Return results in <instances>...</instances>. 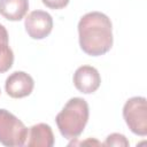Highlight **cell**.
Returning <instances> with one entry per match:
<instances>
[{
  "label": "cell",
  "instance_id": "1",
  "mask_svg": "<svg viewBox=\"0 0 147 147\" xmlns=\"http://www.w3.org/2000/svg\"><path fill=\"white\" fill-rule=\"evenodd\" d=\"M79 46L87 55L100 56L113 46V24L110 18L100 11L85 14L78 22Z\"/></svg>",
  "mask_w": 147,
  "mask_h": 147
},
{
  "label": "cell",
  "instance_id": "2",
  "mask_svg": "<svg viewBox=\"0 0 147 147\" xmlns=\"http://www.w3.org/2000/svg\"><path fill=\"white\" fill-rule=\"evenodd\" d=\"M88 115V105L84 99H70L55 118L60 133L67 139H76L84 131Z\"/></svg>",
  "mask_w": 147,
  "mask_h": 147
},
{
  "label": "cell",
  "instance_id": "3",
  "mask_svg": "<svg viewBox=\"0 0 147 147\" xmlns=\"http://www.w3.org/2000/svg\"><path fill=\"white\" fill-rule=\"evenodd\" d=\"M28 127L14 114L0 109V142L3 146L17 147L25 145Z\"/></svg>",
  "mask_w": 147,
  "mask_h": 147
},
{
  "label": "cell",
  "instance_id": "4",
  "mask_svg": "<svg viewBox=\"0 0 147 147\" xmlns=\"http://www.w3.org/2000/svg\"><path fill=\"white\" fill-rule=\"evenodd\" d=\"M123 117L129 129L138 136L147 134V102L144 96L129 99L123 107Z\"/></svg>",
  "mask_w": 147,
  "mask_h": 147
},
{
  "label": "cell",
  "instance_id": "5",
  "mask_svg": "<svg viewBox=\"0 0 147 147\" xmlns=\"http://www.w3.org/2000/svg\"><path fill=\"white\" fill-rule=\"evenodd\" d=\"M24 26L32 39H44L52 32L53 18L44 10H33L25 17Z\"/></svg>",
  "mask_w": 147,
  "mask_h": 147
},
{
  "label": "cell",
  "instance_id": "6",
  "mask_svg": "<svg viewBox=\"0 0 147 147\" xmlns=\"http://www.w3.org/2000/svg\"><path fill=\"white\" fill-rule=\"evenodd\" d=\"M33 87V78L24 71H15L10 74L5 83L7 94L14 99H21L30 95Z\"/></svg>",
  "mask_w": 147,
  "mask_h": 147
},
{
  "label": "cell",
  "instance_id": "7",
  "mask_svg": "<svg viewBox=\"0 0 147 147\" xmlns=\"http://www.w3.org/2000/svg\"><path fill=\"white\" fill-rule=\"evenodd\" d=\"M100 84V74L92 65H82L74 74V85L82 93H93L99 88Z\"/></svg>",
  "mask_w": 147,
  "mask_h": 147
},
{
  "label": "cell",
  "instance_id": "8",
  "mask_svg": "<svg viewBox=\"0 0 147 147\" xmlns=\"http://www.w3.org/2000/svg\"><path fill=\"white\" fill-rule=\"evenodd\" d=\"M54 145V134L52 127L45 123L32 125L28 130L26 146L29 147H52Z\"/></svg>",
  "mask_w": 147,
  "mask_h": 147
},
{
  "label": "cell",
  "instance_id": "9",
  "mask_svg": "<svg viewBox=\"0 0 147 147\" xmlns=\"http://www.w3.org/2000/svg\"><path fill=\"white\" fill-rule=\"evenodd\" d=\"M29 10V0H0V15L9 21H21Z\"/></svg>",
  "mask_w": 147,
  "mask_h": 147
},
{
  "label": "cell",
  "instance_id": "10",
  "mask_svg": "<svg viewBox=\"0 0 147 147\" xmlns=\"http://www.w3.org/2000/svg\"><path fill=\"white\" fill-rule=\"evenodd\" d=\"M14 62V53L8 44L0 46V74L8 71Z\"/></svg>",
  "mask_w": 147,
  "mask_h": 147
},
{
  "label": "cell",
  "instance_id": "11",
  "mask_svg": "<svg viewBox=\"0 0 147 147\" xmlns=\"http://www.w3.org/2000/svg\"><path fill=\"white\" fill-rule=\"evenodd\" d=\"M103 146H129V141L125 136L119 133H111L107 137L106 141L102 144Z\"/></svg>",
  "mask_w": 147,
  "mask_h": 147
},
{
  "label": "cell",
  "instance_id": "12",
  "mask_svg": "<svg viewBox=\"0 0 147 147\" xmlns=\"http://www.w3.org/2000/svg\"><path fill=\"white\" fill-rule=\"evenodd\" d=\"M41 1L46 7L51 9H62L69 3L70 0H41Z\"/></svg>",
  "mask_w": 147,
  "mask_h": 147
},
{
  "label": "cell",
  "instance_id": "13",
  "mask_svg": "<svg viewBox=\"0 0 147 147\" xmlns=\"http://www.w3.org/2000/svg\"><path fill=\"white\" fill-rule=\"evenodd\" d=\"M8 44V32L6 30V28L0 24V46Z\"/></svg>",
  "mask_w": 147,
  "mask_h": 147
}]
</instances>
